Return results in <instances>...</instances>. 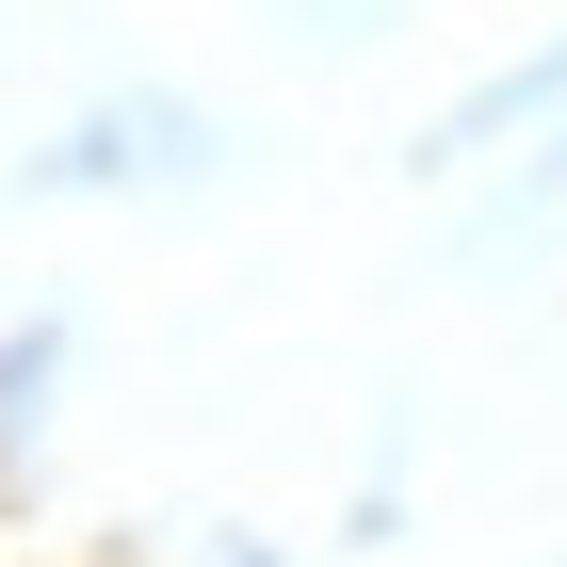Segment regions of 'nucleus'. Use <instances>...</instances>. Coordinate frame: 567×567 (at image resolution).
I'll return each mask as SVG.
<instances>
[{"label": "nucleus", "mask_w": 567, "mask_h": 567, "mask_svg": "<svg viewBox=\"0 0 567 567\" xmlns=\"http://www.w3.org/2000/svg\"><path fill=\"white\" fill-rule=\"evenodd\" d=\"M146 163H195V114L178 97H131V114H97L33 163V195H97V178H146Z\"/></svg>", "instance_id": "nucleus-1"}, {"label": "nucleus", "mask_w": 567, "mask_h": 567, "mask_svg": "<svg viewBox=\"0 0 567 567\" xmlns=\"http://www.w3.org/2000/svg\"><path fill=\"white\" fill-rule=\"evenodd\" d=\"M551 97H567V49H535V65H503L486 97H454V114H437V163H471L486 131H519V114H551Z\"/></svg>", "instance_id": "nucleus-2"}]
</instances>
